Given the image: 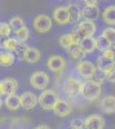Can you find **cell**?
Wrapping results in <instances>:
<instances>
[{"label": "cell", "instance_id": "obj_22", "mask_svg": "<svg viewBox=\"0 0 115 129\" xmlns=\"http://www.w3.org/2000/svg\"><path fill=\"white\" fill-rule=\"evenodd\" d=\"M14 61H16V57L12 52H8V50L0 52V66L10 67V66H13Z\"/></svg>", "mask_w": 115, "mask_h": 129}, {"label": "cell", "instance_id": "obj_18", "mask_svg": "<svg viewBox=\"0 0 115 129\" xmlns=\"http://www.w3.org/2000/svg\"><path fill=\"white\" fill-rule=\"evenodd\" d=\"M81 13L85 19L95 21L96 18L100 17V8L97 5H85L81 9Z\"/></svg>", "mask_w": 115, "mask_h": 129}, {"label": "cell", "instance_id": "obj_17", "mask_svg": "<svg viewBox=\"0 0 115 129\" xmlns=\"http://www.w3.org/2000/svg\"><path fill=\"white\" fill-rule=\"evenodd\" d=\"M101 109L105 114L115 112V95H106L101 101Z\"/></svg>", "mask_w": 115, "mask_h": 129}, {"label": "cell", "instance_id": "obj_13", "mask_svg": "<svg viewBox=\"0 0 115 129\" xmlns=\"http://www.w3.org/2000/svg\"><path fill=\"white\" fill-rule=\"evenodd\" d=\"M79 41H80V38L75 34V32H69V34H64L60 38V45L67 50L70 47L79 44Z\"/></svg>", "mask_w": 115, "mask_h": 129}, {"label": "cell", "instance_id": "obj_10", "mask_svg": "<svg viewBox=\"0 0 115 129\" xmlns=\"http://www.w3.org/2000/svg\"><path fill=\"white\" fill-rule=\"evenodd\" d=\"M21 100V107L25 110H33L38 105V95H35L33 92H23L19 95Z\"/></svg>", "mask_w": 115, "mask_h": 129}, {"label": "cell", "instance_id": "obj_5", "mask_svg": "<svg viewBox=\"0 0 115 129\" xmlns=\"http://www.w3.org/2000/svg\"><path fill=\"white\" fill-rule=\"evenodd\" d=\"M30 84L38 90H44L49 85V75L44 71H35L30 76Z\"/></svg>", "mask_w": 115, "mask_h": 129}, {"label": "cell", "instance_id": "obj_2", "mask_svg": "<svg viewBox=\"0 0 115 129\" xmlns=\"http://www.w3.org/2000/svg\"><path fill=\"white\" fill-rule=\"evenodd\" d=\"M76 72L79 74V76L85 79V80H92L95 78V75L97 74V66L95 63H92L91 61H84L81 59L75 64Z\"/></svg>", "mask_w": 115, "mask_h": 129}, {"label": "cell", "instance_id": "obj_37", "mask_svg": "<svg viewBox=\"0 0 115 129\" xmlns=\"http://www.w3.org/2000/svg\"><path fill=\"white\" fill-rule=\"evenodd\" d=\"M2 106H3V100L0 98V109H2Z\"/></svg>", "mask_w": 115, "mask_h": 129}, {"label": "cell", "instance_id": "obj_9", "mask_svg": "<svg viewBox=\"0 0 115 129\" xmlns=\"http://www.w3.org/2000/svg\"><path fill=\"white\" fill-rule=\"evenodd\" d=\"M83 123H84V129H105V119L97 114L87 116Z\"/></svg>", "mask_w": 115, "mask_h": 129}, {"label": "cell", "instance_id": "obj_19", "mask_svg": "<svg viewBox=\"0 0 115 129\" xmlns=\"http://www.w3.org/2000/svg\"><path fill=\"white\" fill-rule=\"evenodd\" d=\"M67 10H69V14H70V22L71 23H78L79 21L83 18V13H81V9H80L79 5L69 4L67 5Z\"/></svg>", "mask_w": 115, "mask_h": 129}, {"label": "cell", "instance_id": "obj_36", "mask_svg": "<svg viewBox=\"0 0 115 129\" xmlns=\"http://www.w3.org/2000/svg\"><path fill=\"white\" fill-rule=\"evenodd\" d=\"M71 129H84V128H78V126H71Z\"/></svg>", "mask_w": 115, "mask_h": 129}, {"label": "cell", "instance_id": "obj_33", "mask_svg": "<svg viewBox=\"0 0 115 129\" xmlns=\"http://www.w3.org/2000/svg\"><path fill=\"white\" fill-rule=\"evenodd\" d=\"M109 81H111V83H115V71H112V72H110L109 75H106L105 76Z\"/></svg>", "mask_w": 115, "mask_h": 129}, {"label": "cell", "instance_id": "obj_14", "mask_svg": "<svg viewBox=\"0 0 115 129\" xmlns=\"http://www.w3.org/2000/svg\"><path fill=\"white\" fill-rule=\"evenodd\" d=\"M71 111H72V109H71L70 103L66 102L65 100H58L57 103H56L54 107H53V112H54L57 116H60V117H66V116H69V115L71 114Z\"/></svg>", "mask_w": 115, "mask_h": 129}, {"label": "cell", "instance_id": "obj_28", "mask_svg": "<svg viewBox=\"0 0 115 129\" xmlns=\"http://www.w3.org/2000/svg\"><path fill=\"white\" fill-rule=\"evenodd\" d=\"M102 36H105L106 38V40L110 43L111 45H115V28L114 27H106L105 30L102 31V34H101Z\"/></svg>", "mask_w": 115, "mask_h": 129}, {"label": "cell", "instance_id": "obj_30", "mask_svg": "<svg viewBox=\"0 0 115 129\" xmlns=\"http://www.w3.org/2000/svg\"><path fill=\"white\" fill-rule=\"evenodd\" d=\"M12 34V27L7 22H0V38H8Z\"/></svg>", "mask_w": 115, "mask_h": 129}, {"label": "cell", "instance_id": "obj_6", "mask_svg": "<svg viewBox=\"0 0 115 129\" xmlns=\"http://www.w3.org/2000/svg\"><path fill=\"white\" fill-rule=\"evenodd\" d=\"M83 84L84 83H81L79 79H76L74 76H69L64 84V90L70 97H78L79 94H81Z\"/></svg>", "mask_w": 115, "mask_h": 129}, {"label": "cell", "instance_id": "obj_29", "mask_svg": "<svg viewBox=\"0 0 115 129\" xmlns=\"http://www.w3.org/2000/svg\"><path fill=\"white\" fill-rule=\"evenodd\" d=\"M9 26L12 27V30H18V28H21L22 26H25V22H23V19L21 18V17H13V18H10V21H9Z\"/></svg>", "mask_w": 115, "mask_h": 129}, {"label": "cell", "instance_id": "obj_24", "mask_svg": "<svg viewBox=\"0 0 115 129\" xmlns=\"http://www.w3.org/2000/svg\"><path fill=\"white\" fill-rule=\"evenodd\" d=\"M67 53H69V56H70L71 58L78 59V61H81L83 58L85 57V52L80 48L79 44H75V45L70 47V48L67 49Z\"/></svg>", "mask_w": 115, "mask_h": 129}, {"label": "cell", "instance_id": "obj_25", "mask_svg": "<svg viewBox=\"0 0 115 129\" xmlns=\"http://www.w3.org/2000/svg\"><path fill=\"white\" fill-rule=\"evenodd\" d=\"M14 34H16V39L19 43H26L28 40V38H30V30L26 26H22L21 28L16 30Z\"/></svg>", "mask_w": 115, "mask_h": 129}, {"label": "cell", "instance_id": "obj_15", "mask_svg": "<svg viewBox=\"0 0 115 129\" xmlns=\"http://www.w3.org/2000/svg\"><path fill=\"white\" fill-rule=\"evenodd\" d=\"M79 45L80 48L85 52V54H91L93 53L96 49H97V45H96V38L93 36H88V38H83L80 39L79 41Z\"/></svg>", "mask_w": 115, "mask_h": 129}, {"label": "cell", "instance_id": "obj_12", "mask_svg": "<svg viewBox=\"0 0 115 129\" xmlns=\"http://www.w3.org/2000/svg\"><path fill=\"white\" fill-rule=\"evenodd\" d=\"M97 70H100L102 74H103V76H106V75H109L110 72L115 71V62L112 61H109L106 59L105 57H102L100 56L97 58Z\"/></svg>", "mask_w": 115, "mask_h": 129}, {"label": "cell", "instance_id": "obj_38", "mask_svg": "<svg viewBox=\"0 0 115 129\" xmlns=\"http://www.w3.org/2000/svg\"><path fill=\"white\" fill-rule=\"evenodd\" d=\"M0 48H3V45H2V41H0Z\"/></svg>", "mask_w": 115, "mask_h": 129}, {"label": "cell", "instance_id": "obj_32", "mask_svg": "<svg viewBox=\"0 0 115 129\" xmlns=\"http://www.w3.org/2000/svg\"><path fill=\"white\" fill-rule=\"evenodd\" d=\"M2 95H7V90H5L4 80H0V97H2Z\"/></svg>", "mask_w": 115, "mask_h": 129}, {"label": "cell", "instance_id": "obj_20", "mask_svg": "<svg viewBox=\"0 0 115 129\" xmlns=\"http://www.w3.org/2000/svg\"><path fill=\"white\" fill-rule=\"evenodd\" d=\"M41 58V54L40 52L35 48H31V47H27L26 50H25V57H23V61L28 62V63H36L39 62Z\"/></svg>", "mask_w": 115, "mask_h": 129}, {"label": "cell", "instance_id": "obj_8", "mask_svg": "<svg viewBox=\"0 0 115 129\" xmlns=\"http://www.w3.org/2000/svg\"><path fill=\"white\" fill-rule=\"evenodd\" d=\"M47 66H48V69H49L52 72L60 74V72L64 71L65 67H66V59L62 57V56H57V54H54V56H52V57L48 58V61H47Z\"/></svg>", "mask_w": 115, "mask_h": 129}, {"label": "cell", "instance_id": "obj_4", "mask_svg": "<svg viewBox=\"0 0 115 129\" xmlns=\"http://www.w3.org/2000/svg\"><path fill=\"white\" fill-rule=\"evenodd\" d=\"M96 30H97V27H96V23L93 22V21H91V19H83V21H80V22L76 25V28H75L74 32L80 39H83V38L93 36L96 34Z\"/></svg>", "mask_w": 115, "mask_h": 129}, {"label": "cell", "instance_id": "obj_16", "mask_svg": "<svg viewBox=\"0 0 115 129\" xmlns=\"http://www.w3.org/2000/svg\"><path fill=\"white\" fill-rule=\"evenodd\" d=\"M4 103H5V106H7L8 110H10V111H17L19 107H21L19 95H17V94H8V95H5Z\"/></svg>", "mask_w": 115, "mask_h": 129}, {"label": "cell", "instance_id": "obj_34", "mask_svg": "<svg viewBox=\"0 0 115 129\" xmlns=\"http://www.w3.org/2000/svg\"><path fill=\"white\" fill-rule=\"evenodd\" d=\"M81 2H84L85 5H97L98 0H81Z\"/></svg>", "mask_w": 115, "mask_h": 129}, {"label": "cell", "instance_id": "obj_3", "mask_svg": "<svg viewBox=\"0 0 115 129\" xmlns=\"http://www.w3.org/2000/svg\"><path fill=\"white\" fill-rule=\"evenodd\" d=\"M101 85L93 80H88L87 83L83 84L81 95L84 97L87 101H96L101 95Z\"/></svg>", "mask_w": 115, "mask_h": 129}, {"label": "cell", "instance_id": "obj_39", "mask_svg": "<svg viewBox=\"0 0 115 129\" xmlns=\"http://www.w3.org/2000/svg\"><path fill=\"white\" fill-rule=\"evenodd\" d=\"M114 52H115V47H114Z\"/></svg>", "mask_w": 115, "mask_h": 129}, {"label": "cell", "instance_id": "obj_23", "mask_svg": "<svg viewBox=\"0 0 115 129\" xmlns=\"http://www.w3.org/2000/svg\"><path fill=\"white\" fill-rule=\"evenodd\" d=\"M2 45L5 50L8 52H17V49L19 48L21 45V43L16 39V38H5L3 41H2Z\"/></svg>", "mask_w": 115, "mask_h": 129}, {"label": "cell", "instance_id": "obj_1", "mask_svg": "<svg viewBox=\"0 0 115 129\" xmlns=\"http://www.w3.org/2000/svg\"><path fill=\"white\" fill-rule=\"evenodd\" d=\"M58 100H60L58 95L53 89H44L38 97V103L43 110H53Z\"/></svg>", "mask_w": 115, "mask_h": 129}, {"label": "cell", "instance_id": "obj_35", "mask_svg": "<svg viewBox=\"0 0 115 129\" xmlns=\"http://www.w3.org/2000/svg\"><path fill=\"white\" fill-rule=\"evenodd\" d=\"M35 129H50L48 125H45V124H41V125H38Z\"/></svg>", "mask_w": 115, "mask_h": 129}, {"label": "cell", "instance_id": "obj_21", "mask_svg": "<svg viewBox=\"0 0 115 129\" xmlns=\"http://www.w3.org/2000/svg\"><path fill=\"white\" fill-rule=\"evenodd\" d=\"M102 19H103V22L110 25V26L115 25V5H109L103 9Z\"/></svg>", "mask_w": 115, "mask_h": 129}, {"label": "cell", "instance_id": "obj_27", "mask_svg": "<svg viewBox=\"0 0 115 129\" xmlns=\"http://www.w3.org/2000/svg\"><path fill=\"white\" fill-rule=\"evenodd\" d=\"M96 45H97V49L101 50V52H103V50H106V49H109V48L112 47L110 43L106 40V38L102 36V35H100L98 38H96Z\"/></svg>", "mask_w": 115, "mask_h": 129}, {"label": "cell", "instance_id": "obj_31", "mask_svg": "<svg viewBox=\"0 0 115 129\" xmlns=\"http://www.w3.org/2000/svg\"><path fill=\"white\" fill-rule=\"evenodd\" d=\"M102 57H105V58L109 59V61L115 62V52H114V48H109V49H106V50H103V52H102Z\"/></svg>", "mask_w": 115, "mask_h": 129}, {"label": "cell", "instance_id": "obj_11", "mask_svg": "<svg viewBox=\"0 0 115 129\" xmlns=\"http://www.w3.org/2000/svg\"><path fill=\"white\" fill-rule=\"evenodd\" d=\"M53 19L54 22L60 26H65L67 23H70V14L67 7H58L53 10Z\"/></svg>", "mask_w": 115, "mask_h": 129}, {"label": "cell", "instance_id": "obj_7", "mask_svg": "<svg viewBox=\"0 0 115 129\" xmlns=\"http://www.w3.org/2000/svg\"><path fill=\"white\" fill-rule=\"evenodd\" d=\"M33 26H34V30L39 32V34H47L52 28V19L47 14H39L34 18Z\"/></svg>", "mask_w": 115, "mask_h": 129}, {"label": "cell", "instance_id": "obj_26", "mask_svg": "<svg viewBox=\"0 0 115 129\" xmlns=\"http://www.w3.org/2000/svg\"><path fill=\"white\" fill-rule=\"evenodd\" d=\"M4 85H5L7 95H8V94H16V92H17V89H18V83H17V80H14V79H12V78L4 79Z\"/></svg>", "mask_w": 115, "mask_h": 129}]
</instances>
